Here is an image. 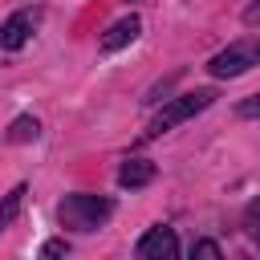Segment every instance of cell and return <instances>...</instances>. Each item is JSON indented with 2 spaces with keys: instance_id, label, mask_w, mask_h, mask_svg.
Instances as JSON below:
<instances>
[{
  "instance_id": "6da1fadb",
  "label": "cell",
  "mask_w": 260,
  "mask_h": 260,
  "mask_svg": "<svg viewBox=\"0 0 260 260\" xmlns=\"http://www.w3.org/2000/svg\"><path fill=\"white\" fill-rule=\"evenodd\" d=\"M215 98H219L215 89H195V93H179V98H171V102H167V106L150 118V126L142 130V138H158V134L175 130L179 122H187V118H195L199 110H207Z\"/></svg>"
},
{
  "instance_id": "7a4b0ae2",
  "label": "cell",
  "mask_w": 260,
  "mask_h": 260,
  "mask_svg": "<svg viewBox=\"0 0 260 260\" xmlns=\"http://www.w3.org/2000/svg\"><path fill=\"white\" fill-rule=\"evenodd\" d=\"M110 211H114V203L102 199V195H65L61 207H57L61 223L73 228V232H93V228H102V223L110 219Z\"/></svg>"
},
{
  "instance_id": "3957f363",
  "label": "cell",
  "mask_w": 260,
  "mask_h": 260,
  "mask_svg": "<svg viewBox=\"0 0 260 260\" xmlns=\"http://www.w3.org/2000/svg\"><path fill=\"white\" fill-rule=\"evenodd\" d=\"M256 65V49H248V45H228L223 53H215L211 61H207V73L211 77H240V73H248Z\"/></svg>"
},
{
  "instance_id": "277c9868",
  "label": "cell",
  "mask_w": 260,
  "mask_h": 260,
  "mask_svg": "<svg viewBox=\"0 0 260 260\" xmlns=\"http://www.w3.org/2000/svg\"><path fill=\"white\" fill-rule=\"evenodd\" d=\"M134 252H138L142 260H171V256H179V240H175L171 228H150V232L138 240Z\"/></svg>"
},
{
  "instance_id": "5b68a950",
  "label": "cell",
  "mask_w": 260,
  "mask_h": 260,
  "mask_svg": "<svg viewBox=\"0 0 260 260\" xmlns=\"http://www.w3.org/2000/svg\"><path fill=\"white\" fill-rule=\"evenodd\" d=\"M138 32H142V20H138L134 12H130V16H122V20H114V24L102 32V53H114V49L130 45Z\"/></svg>"
},
{
  "instance_id": "8992f818",
  "label": "cell",
  "mask_w": 260,
  "mask_h": 260,
  "mask_svg": "<svg viewBox=\"0 0 260 260\" xmlns=\"http://www.w3.org/2000/svg\"><path fill=\"white\" fill-rule=\"evenodd\" d=\"M28 37H32V16L28 12H16L0 24V49H20Z\"/></svg>"
},
{
  "instance_id": "52a82bcc",
  "label": "cell",
  "mask_w": 260,
  "mask_h": 260,
  "mask_svg": "<svg viewBox=\"0 0 260 260\" xmlns=\"http://www.w3.org/2000/svg\"><path fill=\"white\" fill-rule=\"evenodd\" d=\"M150 179H154V162L150 158H126L118 167V183L122 187H146Z\"/></svg>"
},
{
  "instance_id": "ba28073f",
  "label": "cell",
  "mask_w": 260,
  "mask_h": 260,
  "mask_svg": "<svg viewBox=\"0 0 260 260\" xmlns=\"http://www.w3.org/2000/svg\"><path fill=\"white\" fill-rule=\"evenodd\" d=\"M24 195H28V191H24V183H20V187H12V191L4 195V203H0V232L16 219V211L24 207Z\"/></svg>"
},
{
  "instance_id": "9c48e42d",
  "label": "cell",
  "mask_w": 260,
  "mask_h": 260,
  "mask_svg": "<svg viewBox=\"0 0 260 260\" xmlns=\"http://www.w3.org/2000/svg\"><path fill=\"white\" fill-rule=\"evenodd\" d=\"M37 134H41V122L24 114V118H16V122L8 126V134H4V138H8V142H32Z\"/></svg>"
},
{
  "instance_id": "30bf717a",
  "label": "cell",
  "mask_w": 260,
  "mask_h": 260,
  "mask_svg": "<svg viewBox=\"0 0 260 260\" xmlns=\"http://www.w3.org/2000/svg\"><path fill=\"white\" fill-rule=\"evenodd\" d=\"M191 256H203V260H219L223 252H219V244H215V240H195V244H191Z\"/></svg>"
},
{
  "instance_id": "8fae6325",
  "label": "cell",
  "mask_w": 260,
  "mask_h": 260,
  "mask_svg": "<svg viewBox=\"0 0 260 260\" xmlns=\"http://www.w3.org/2000/svg\"><path fill=\"white\" fill-rule=\"evenodd\" d=\"M236 114H240V118H260V93H252V98H244V102L236 106Z\"/></svg>"
},
{
  "instance_id": "7c38bea8",
  "label": "cell",
  "mask_w": 260,
  "mask_h": 260,
  "mask_svg": "<svg viewBox=\"0 0 260 260\" xmlns=\"http://www.w3.org/2000/svg\"><path fill=\"white\" fill-rule=\"evenodd\" d=\"M244 24H248V28H260V0H252V4L244 8Z\"/></svg>"
},
{
  "instance_id": "4fadbf2b",
  "label": "cell",
  "mask_w": 260,
  "mask_h": 260,
  "mask_svg": "<svg viewBox=\"0 0 260 260\" xmlns=\"http://www.w3.org/2000/svg\"><path fill=\"white\" fill-rule=\"evenodd\" d=\"M65 252V240H49L45 248H41V256H61Z\"/></svg>"
},
{
  "instance_id": "5bb4252c",
  "label": "cell",
  "mask_w": 260,
  "mask_h": 260,
  "mask_svg": "<svg viewBox=\"0 0 260 260\" xmlns=\"http://www.w3.org/2000/svg\"><path fill=\"white\" fill-rule=\"evenodd\" d=\"M256 53H260V49H256Z\"/></svg>"
}]
</instances>
